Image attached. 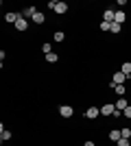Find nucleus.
Masks as SVG:
<instances>
[{
	"label": "nucleus",
	"instance_id": "6",
	"mask_svg": "<svg viewBox=\"0 0 131 146\" xmlns=\"http://www.w3.org/2000/svg\"><path fill=\"white\" fill-rule=\"evenodd\" d=\"M59 113H61L63 118H70L72 113H74V109H72L70 105H61V107H59Z\"/></svg>",
	"mask_w": 131,
	"mask_h": 146
},
{
	"label": "nucleus",
	"instance_id": "25",
	"mask_svg": "<svg viewBox=\"0 0 131 146\" xmlns=\"http://www.w3.org/2000/svg\"><path fill=\"white\" fill-rule=\"evenodd\" d=\"M83 146H96V144H94V142H85Z\"/></svg>",
	"mask_w": 131,
	"mask_h": 146
},
{
	"label": "nucleus",
	"instance_id": "8",
	"mask_svg": "<svg viewBox=\"0 0 131 146\" xmlns=\"http://www.w3.org/2000/svg\"><path fill=\"white\" fill-rule=\"evenodd\" d=\"M127 107H129V105H127V98H125V96L116 100V109H118V111H125Z\"/></svg>",
	"mask_w": 131,
	"mask_h": 146
},
{
	"label": "nucleus",
	"instance_id": "7",
	"mask_svg": "<svg viewBox=\"0 0 131 146\" xmlns=\"http://www.w3.org/2000/svg\"><path fill=\"white\" fill-rule=\"evenodd\" d=\"M98 116H100V109H98V107H90V109L85 111V118H92V120H94V118H98Z\"/></svg>",
	"mask_w": 131,
	"mask_h": 146
},
{
	"label": "nucleus",
	"instance_id": "9",
	"mask_svg": "<svg viewBox=\"0 0 131 146\" xmlns=\"http://www.w3.org/2000/svg\"><path fill=\"white\" fill-rule=\"evenodd\" d=\"M35 13H37V11H35V7H26L24 11H22V18H33Z\"/></svg>",
	"mask_w": 131,
	"mask_h": 146
},
{
	"label": "nucleus",
	"instance_id": "11",
	"mask_svg": "<svg viewBox=\"0 0 131 146\" xmlns=\"http://www.w3.org/2000/svg\"><path fill=\"white\" fill-rule=\"evenodd\" d=\"M120 72H122V74H127V76H131V61H125V63H122Z\"/></svg>",
	"mask_w": 131,
	"mask_h": 146
},
{
	"label": "nucleus",
	"instance_id": "21",
	"mask_svg": "<svg viewBox=\"0 0 131 146\" xmlns=\"http://www.w3.org/2000/svg\"><path fill=\"white\" fill-rule=\"evenodd\" d=\"M109 31H112V33H120V24L118 22H112V29Z\"/></svg>",
	"mask_w": 131,
	"mask_h": 146
},
{
	"label": "nucleus",
	"instance_id": "10",
	"mask_svg": "<svg viewBox=\"0 0 131 146\" xmlns=\"http://www.w3.org/2000/svg\"><path fill=\"white\" fill-rule=\"evenodd\" d=\"M18 18H20V13H7V15H5V20H7V22H11V24H15V22H18Z\"/></svg>",
	"mask_w": 131,
	"mask_h": 146
},
{
	"label": "nucleus",
	"instance_id": "12",
	"mask_svg": "<svg viewBox=\"0 0 131 146\" xmlns=\"http://www.w3.org/2000/svg\"><path fill=\"white\" fill-rule=\"evenodd\" d=\"M0 140H2V142L11 140V131H7V129H2V131H0Z\"/></svg>",
	"mask_w": 131,
	"mask_h": 146
},
{
	"label": "nucleus",
	"instance_id": "14",
	"mask_svg": "<svg viewBox=\"0 0 131 146\" xmlns=\"http://www.w3.org/2000/svg\"><path fill=\"white\" fill-rule=\"evenodd\" d=\"M120 137H122V135H120V131H109V140H112V142H118Z\"/></svg>",
	"mask_w": 131,
	"mask_h": 146
},
{
	"label": "nucleus",
	"instance_id": "18",
	"mask_svg": "<svg viewBox=\"0 0 131 146\" xmlns=\"http://www.w3.org/2000/svg\"><path fill=\"white\" fill-rule=\"evenodd\" d=\"M57 59H59V57H57L55 52H50V55H46V61H48V63H55Z\"/></svg>",
	"mask_w": 131,
	"mask_h": 146
},
{
	"label": "nucleus",
	"instance_id": "3",
	"mask_svg": "<svg viewBox=\"0 0 131 146\" xmlns=\"http://www.w3.org/2000/svg\"><path fill=\"white\" fill-rule=\"evenodd\" d=\"M114 111H116V105L107 103V105H103V107H100V116H114Z\"/></svg>",
	"mask_w": 131,
	"mask_h": 146
},
{
	"label": "nucleus",
	"instance_id": "4",
	"mask_svg": "<svg viewBox=\"0 0 131 146\" xmlns=\"http://www.w3.org/2000/svg\"><path fill=\"white\" fill-rule=\"evenodd\" d=\"M103 22H109V24L116 22V11H114V9H107V11L103 13Z\"/></svg>",
	"mask_w": 131,
	"mask_h": 146
},
{
	"label": "nucleus",
	"instance_id": "15",
	"mask_svg": "<svg viewBox=\"0 0 131 146\" xmlns=\"http://www.w3.org/2000/svg\"><path fill=\"white\" fill-rule=\"evenodd\" d=\"M125 20H127V15H125V13H122V11H116V22H118V24H122Z\"/></svg>",
	"mask_w": 131,
	"mask_h": 146
},
{
	"label": "nucleus",
	"instance_id": "27",
	"mask_svg": "<svg viewBox=\"0 0 131 146\" xmlns=\"http://www.w3.org/2000/svg\"><path fill=\"white\" fill-rule=\"evenodd\" d=\"M129 146H131V144H129Z\"/></svg>",
	"mask_w": 131,
	"mask_h": 146
},
{
	"label": "nucleus",
	"instance_id": "13",
	"mask_svg": "<svg viewBox=\"0 0 131 146\" xmlns=\"http://www.w3.org/2000/svg\"><path fill=\"white\" fill-rule=\"evenodd\" d=\"M33 22H35V24H42V22H44V13L37 11L35 15H33Z\"/></svg>",
	"mask_w": 131,
	"mask_h": 146
},
{
	"label": "nucleus",
	"instance_id": "23",
	"mask_svg": "<svg viewBox=\"0 0 131 146\" xmlns=\"http://www.w3.org/2000/svg\"><path fill=\"white\" fill-rule=\"evenodd\" d=\"M109 29H112L109 22H100V31H109Z\"/></svg>",
	"mask_w": 131,
	"mask_h": 146
},
{
	"label": "nucleus",
	"instance_id": "1",
	"mask_svg": "<svg viewBox=\"0 0 131 146\" xmlns=\"http://www.w3.org/2000/svg\"><path fill=\"white\" fill-rule=\"evenodd\" d=\"M48 7H50L55 13H66V11H68V5H66V2H61V0H59V2H57V0H50Z\"/></svg>",
	"mask_w": 131,
	"mask_h": 146
},
{
	"label": "nucleus",
	"instance_id": "26",
	"mask_svg": "<svg viewBox=\"0 0 131 146\" xmlns=\"http://www.w3.org/2000/svg\"><path fill=\"white\" fill-rule=\"evenodd\" d=\"M129 140H131V137H129Z\"/></svg>",
	"mask_w": 131,
	"mask_h": 146
},
{
	"label": "nucleus",
	"instance_id": "22",
	"mask_svg": "<svg viewBox=\"0 0 131 146\" xmlns=\"http://www.w3.org/2000/svg\"><path fill=\"white\" fill-rule=\"evenodd\" d=\"M116 146H129V140H125V137H120V140L116 142Z\"/></svg>",
	"mask_w": 131,
	"mask_h": 146
},
{
	"label": "nucleus",
	"instance_id": "16",
	"mask_svg": "<svg viewBox=\"0 0 131 146\" xmlns=\"http://www.w3.org/2000/svg\"><path fill=\"white\" fill-rule=\"evenodd\" d=\"M120 135H122L125 140H129L131 137V129H120Z\"/></svg>",
	"mask_w": 131,
	"mask_h": 146
},
{
	"label": "nucleus",
	"instance_id": "24",
	"mask_svg": "<svg viewBox=\"0 0 131 146\" xmlns=\"http://www.w3.org/2000/svg\"><path fill=\"white\" fill-rule=\"evenodd\" d=\"M122 113H125V116H127V118H129V120H131V105H129V107H127L125 111H122Z\"/></svg>",
	"mask_w": 131,
	"mask_h": 146
},
{
	"label": "nucleus",
	"instance_id": "20",
	"mask_svg": "<svg viewBox=\"0 0 131 146\" xmlns=\"http://www.w3.org/2000/svg\"><path fill=\"white\" fill-rule=\"evenodd\" d=\"M63 39H66V35H63L61 31H57L55 33V42H63Z\"/></svg>",
	"mask_w": 131,
	"mask_h": 146
},
{
	"label": "nucleus",
	"instance_id": "19",
	"mask_svg": "<svg viewBox=\"0 0 131 146\" xmlns=\"http://www.w3.org/2000/svg\"><path fill=\"white\" fill-rule=\"evenodd\" d=\"M42 50H44V55H50V52H53V46H50V44H44Z\"/></svg>",
	"mask_w": 131,
	"mask_h": 146
},
{
	"label": "nucleus",
	"instance_id": "5",
	"mask_svg": "<svg viewBox=\"0 0 131 146\" xmlns=\"http://www.w3.org/2000/svg\"><path fill=\"white\" fill-rule=\"evenodd\" d=\"M15 29H18V31H26V29H29V20L22 18V13H20L18 22H15Z\"/></svg>",
	"mask_w": 131,
	"mask_h": 146
},
{
	"label": "nucleus",
	"instance_id": "17",
	"mask_svg": "<svg viewBox=\"0 0 131 146\" xmlns=\"http://www.w3.org/2000/svg\"><path fill=\"white\" fill-rule=\"evenodd\" d=\"M114 90H116V94L122 98V94H125V85H114Z\"/></svg>",
	"mask_w": 131,
	"mask_h": 146
},
{
	"label": "nucleus",
	"instance_id": "2",
	"mask_svg": "<svg viewBox=\"0 0 131 146\" xmlns=\"http://www.w3.org/2000/svg\"><path fill=\"white\" fill-rule=\"evenodd\" d=\"M129 79L127 74H122V72H116L114 74V79H112V83H109V87H114V85H125V81Z\"/></svg>",
	"mask_w": 131,
	"mask_h": 146
}]
</instances>
